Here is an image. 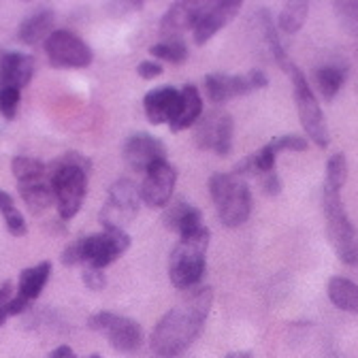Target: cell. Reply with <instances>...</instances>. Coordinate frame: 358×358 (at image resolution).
I'll return each instance as SVG.
<instances>
[{"label":"cell","mask_w":358,"mask_h":358,"mask_svg":"<svg viewBox=\"0 0 358 358\" xmlns=\"http://www.w3.org/2000/svg\"><path fill=\"white\" fill-rule=\"evenodd\" d=\"M9 209H13V199H11V194H7V192L0 190V211L7 213Z\"/></svg>","instance_id":"cell-43"},{"label":"cell","mask_w":358,"mask_h":358,"mask_svg":"<svg viewBox=\"0 0 358 358\" xmlns=\"http://www.w3.org/2000/svg\"><path fill=\"white\" fill-rule=\"evenodd\" d=\"M26 307H28V301H26L24 296H20V294H17V299H11V301L5 305V309H7L9 316H17V313H24Z\"/></svg>","instance_id":"cell-39"},{"label":"cell","mask_w":358,"mask_h":358,"mask_svg":"<svg viewBox=\"0 0 358 358\" xmlns=\"http://www.w3.org/2000/svg\"><path fill=\"white\" fill-rule=\"evenodd\" d=\"M209 229L203 227L192 237H184L179 245L173 250L169 260V278L175 288L179 290H192L205 275V254L209 248Z\"/></svg>","instance_id":"cell-2"},{"label":"cell","mask_w":358,"mask_h":358,"mask_svg":"<svg viewBox=\"0 0 358 358\" xmlns=\"http://www.w3.org/2000/svg\"><path fill=\"white\" fill-rule=\"evenodd\" d=\"M141 190L130 179H120L109 190V201L101 211V224L105 231L120 229L124 231L126 224H130L139 213Z\"/></svg>","instance_id":"cell-7"},{"label":"cell","mask_w":358,"mask_h":358,"mask_svg":"<svg viewBox=\"0 0 358 358\" xmlns=\"http://www.w3.org/2000/svg\"><path fill=\"white\" fill-rule=\"evenodd\" d=\"M177 184V169L166 160L154 164L145 173V182L141 184V201L148 207H164L175 190Z\"/></svg>","instance_id":"cell-13"},{"label":"cell","mask_w":358,"mask_h":358,"mask_svg":"<svg viewBox=\"0 0 358 358\" xmlns=\"http://www.w3.org/2000/svg\"><path fill=\"white\" fill-rule=\"evenodd\" d=\"M150 54H154L156 58L166 60L171 64H182L188 58V48H186V43L182 38H177V41H162V43L152 45Z\"/></svg>","instance_id":"cell-28"},{"label":"cell","mask_w":358,"mask_h":358,"mask_svg":"<svg viewBox=\"0 0 358 358\" xmlns=\"http://www.w3.org/2000/svg\"><path fill=\"white\" fill-rule=\"evenodd\" d=\"M348 182V160L343 154L331 156L327 164V186L335 192H339Z\"/></svg>","instance_id":"cell-29"},{"label":"cell","mask_w":358,"mask_h":358,"mask_svg":"<svg viewBox=\"0 0 358 358\" xmlns=\"http://www.w3.org/2000/svg\"><path fill=\"white\" fill-rule=\"evenodd\" d=\"M5 224H7V231L13 235V237H24L28 233V227H26V220L24 215L17 211V209H9L5 213Z\"/></svg>","instance_id":"cell-34"},{"label":"cell","mask_w":358,"mask_h":358,"mask_svg":"<svg viewBox=\"0 0 358 358\" xmlns=\"http://www.w3.org/2000/svg\"><path fill=\"white\" fill-rule=\"evenodd\" d=\"M307 13H309L307 3H288L280 13V28L288 34L299 32L307 20Z\"/></svg>","instance_id":"cell-27"},{"label":"cell","mask_w":358,"mask_h":358,"mask_svg":"<svg viewBox=\"0 0 358 358\" xmlns=\"http://www.w3.org/2000/svg\"><path fill=\"white\" fill-rule=\"evenodd\" d=\"M20 196L30 207V211H43L56 203V194L50 186V182H34V184H22Z\"/></svg>","instance_id":"cell-24"},{"label":"cell","mask_w":358,"mask_h":358,"mask_svg":"<svg viewBox=\"0 0 358 358\" xmlns=\"http://www.w3.org/2000/svg\"><path fill=\"white\" fill-rule=\"evenodd\" d=\"M209 192L224 227L235 229L250 217L252 194L245 179L235 173H215L209 179Z\"/></svg>","instance_id":"cell-3"},{"label":"cell","mask_w":358,"mask_h":358,"mask_svg":"<svg viewBox=\"0 0 358 358\" xmlns=\"http://www.w3.org/2000/svg\"><path fill=\"white\" fill-rule=\"evenodd\" d=\"M248 79H250V83H252V87H254V90H260V87H266V83H268V79H266V75H264L262 71H258V69H254V71H250V73H248Z\"/></svg>","instance_id":"cell-40"},{"label":"cell","mask_w":358,"mask_h":358,"mask_svg":"<svg viewBox=\"0 0 358 358\" xmlns=\"http://www.w3.org/2000/svg\"><path fill=\"white\" fill-rule=\"evenodd\" d=\"M83 284L90 288V290H103L107 286V280L103 275L101 268H92V266H87L85 271H83Z\"/></svg>","instance_id":"cell-35"},{"label":"cell","mask_w":358,"mask_h":358,"mask_svg":"<svg viewBox=\"0 0 358 358\" xmlns=\"http://www.w3.org/2000/svg\"><path fill=\"white\" fill-rule=\"evenodd\" d=\"M284 71L292 77L294 101H296L299 117H301V124L307 132V137L318 148H327L329 145V128H327V120L318 105L316 94H313V90L309 87L305 75L299 71V66L294 62H290Z\"/></svg>","instance_id":"cell-6"},{"label":"cell","mask_w":358,"mask_h":358,"mask_svg":"<svg viewBox=\"0 0 358 358\" xmlns=\"http://www.w3.org/2000/svg\"><path fill=\"white\" fill-rule=\"evenodd\" d=\"M205 90L211 103L222 105L235 96H243L252 92V83L248 75H227V73H211L205 79Z\"/></svg>","instance_id":"cell-17"},{"label":"cell","mask_w":358,"mask_h":358,"mask_svg":"<svg viewBox=\"0 0 358 358\" xmlns=\"http://www.w3.org/2000/svg\"><path fill=\"white\" fill-rule=\"evenodd\" d=\"M34 75V58L20 52H0V90L26 87Z\"/></svg>","instance_id":"cell-16"},{"label":"cell","mask_w":358,"mask_h":358,"mask_svg":"<svg viewBox=\"0 0 358 358\" xmlns=\"http://www.w3.org/2000/svg\"><path fill=\"white\" fill-rule=\"evenodd\" d=\"M348 77V71L337 64H324L316 71V83L327 101H333L335 94L341 90L343 81Z\"/></svg>","instance_id":"cell-25"},{"label":"cell","mask_w":358,"mask_h":358,"mask_svg":"<svg viewBox=\"0 0 358 358\" xmlns=\"http://www.w3.org/2000/svg\"><path fill=\"white\" fill-rule=\"evenodd\" d=\"M154 358H179V356H158V354H156Z\"/></svg>","instance_id":"cell-46"},{"label":"cell","mask_w":358,"mask_h":358,"mask_svg":"<svg viewBox=\"0 0 358 358\" xmlns=\"http://www.w3.org/2000/svg\"><path fill=\"white\" fill-rule=\"evenodd\" d=\"M329 299L335 307L356 313L358 316V286L345 278H331L329 282Z\"/></svg>","instance_id":"cell-23"},{"label":"cell","mask_w":358,"mask_h":358,"mask_svg":"<svg viewBox=\"0 0 358 358\" xmlns=\"http://www.w3.org/2000/svg\"><path fill=\"white\" fill-rule=\"evenodd\" d=\"M81 245V256L83 262H87L92 268H103L109 266L115 258H120L128 248H130V237L126 231L111 229L99 235H90L85 239H79Z\"/></svg>","instance_id":"cell-11"},{"label":"cell","mask_w":358,"mask_h":358,"mask_svg":"<svg viewBox=\"0 0 358 358\" xmlns=\"http://www.w3.org/2000/svg\"><path fill=\"white\" fill-rule=\"evenodd\" d=\"M7 318H9V313H7V309H5V307H0V327H3V324L7 322Z\"/></svg>","instance_id":"cell-45"},{"label":"cell","mask_w":358,"mask_h":358,"mask_svg":"<svg viewBox=\"0 0 358 358\" xmlns=\"http://www.w3.org/2000/svg\"><path fill=\"white\" fill-rule=\"evenodd\" d=\"M124 160L132 171L148 173L154 164L166 160V148L160 139L152 137V134L137 132L124 145Z\"/></svg>","instance_id":"cell-12"},{"label":"cell","mask_w":358,"mask_h":358,"mask_svg":"<svg viewBox=\"0 0 358 358\" xmlns=\"http://www.w3.org/2000/svg\"><path fill=\"white\" fill-rule=\"evenodd\" d=\"M11 171H13V175H15V179L20 184L43 182L45 175H48V166H45L41 160L28 158V156H15L11 160Z\"/></svg>","instance_id":"cell-26"},{"label":"cell","mask_w":358,"mask_h":358,"mask_svg":"<svg viewBox=\"0 0 358 358\" xmlns=\"http://www.w3.org/2000/svg\"><path fill=\"white\" fill-rule=\"evenodd\" d=\"M50 275H52V262H48V260L38 262L36 266H30V268H26V271H22L20 286H17L20 296H24L26 301L38 299V294L43 292Z\"/></svg>","instance_id":"cell-21"},{"label":"cell","mask_w":358,"mask_h":358,"mask_svg":"<svg viewBox=\"0 0 358 358\" xmlns=\"http://www.w3.org/2000/svg\"><path fill=\"white\" fill-rule=\"evenodd\" d=\"M262 188H264V192H266V194H271V196L280 194V190H282L280 175H278L275 171L264 173V175H262Z\"/></svg>","instance_id":"cell-36"},{"label":"cell","mask_w":358,"mask_h":358,"mask_svg":"<svg viewBox=\"0 0 358 358\" xmlns=\"http://www.w3.org/2000/svg\"><path fill=\"white\" fill-rule=\"evenodd\" d=\"M143 107H145L148 120L154 126H160L164 122L171 124V120L175 117L177 107H179V90H175L171 85H160L145 94Z\"/></svg>","instance_id":"cell-18"},{"label":"cell","mask_w":358,"mask_h":358,"mask_svg":"<svg viewBox=\"0 0 358 358\" xmlns=\"http://www.w3.org/2000/svg\"><path fill=\"white\" fill-rule=\"evenodd\" d=\"M45 54L56 69H85L92 64V48L75 32L56 30L45 41Z\"/></svg>","instance_id":"cell-8"},{"label":"cell","mask_w":358,"mask_h":358,"mask_svg":"<svg viewBox=\"0 0 358 358\" xmlns=\"http://www.w3.org/2000/svg\"><path fill=\"white\" fill-rule=\"evenodd\" d=\"M203 113V99L199 94V87L194 85H184V90L179 92V107L175 117L171 120V130L182 132L190 126H194L201 120Z\"/></svg>","instance_id":"cell-19"},{"label":"cell","mask_w":358,"mask_h":358,"mask_svg":"<svg viewBox=\"0 0 358 358\" xmlns=\"http://www.w3.org/2000/svg\"><path fill=\"white\" fill-rule=\"evenodd\" d=\"M54 22H56L54 11H50V9L36 11L34 15H30V17L20 26L17 38H20L24 45H38L41 41H48V36L52 34Z\"/></svg>","instance_id":"cell-20"},{"label":"cell","mask_w":358,"mask_h":358,"mask_svg":"<svg viewBox=\"0 0 358 358\" xmlns=\"http://www.w3.org/2000/svg\"><path fill=\"white\" fill-rule=\"evenodd\" d=\"M48 182L56 194L58 213L62 220H71L79 213L87 192V173L79 166L66 164L60 158L48 169Z\"/></svg>","instance_id":"cell-5"},{"label":"cell","mask_w":358,"mask_h":358,"mask_svg":"<svg viewBox=\"0 0 358 358\" xmlns=\"http://www.w3.org/2000/svg\"><path fill=\"white\" fill-rule=\"evenodd\" d=\"M194 141L201 150H211L217 156H229L233 148V117L222 109L205 113L194 124Z\"/></svg>","instance_id":"cell-10"},{"label":"cell","mask_w":358,"mask_h":358,"mask_svg":"<svg viewBox=\"0 0 358 358\" xmlns=\"http://www.w3.org/2000/svg\"><path fill=\"white\" fill-rule=\"evenodd\" d=\"M322 211L327 217L329 239H331L339 260L345 264H356L358 262V233L343 209L339 192L331 190L327 184L322 190Z\"/></svg>","instance_id":"cell-4"},{"label":"cell","mask_w":358,"mask_h":358,"mask_svg":"<svg viewBox=\"0 0 358 358\" xmlns=\"http://www.w3.org/2000/svg\"><path fill=\"white\" fill-rule=\"evenodd\" d=\"M254 20H256V24H258V28H260V34H262V38H264V43H266L268 52L273 54L275 62H278L282 69H286V66L290 64V60H288V56L284 54V48H282L280 36H278V32H275L271 13H268L266 9H258V11L254 13Z\"/></svg>","instance_id":"cell-22"},{"label":"cell","mask_w":358,"mask_h":358,"mask_svg":"<svg viewBox=\"0 0 358 358\" xmlns=\"http://www.w3.org/2000/svg\"><path fill=\"white\" fill-rule=\"evenodd\" d=\"M211 288H199L188 301L166 311L152 333V348L158 356H179L201 335L211 309Z\"/></svg>","instance_id":"cell-1"},{"label":"cell","mask_w":358,"mask_h":358,"mask_svg":"<svg viewBox=\"0 0 358 358\" xmlns=\"http://www.w3.org/2000/svg\"><path fill=\"white\" fill-rule=\"evenodd\" d=\"M87 358H103V356H101V354H90Z\"/></svg>","instance_id":"cell-47"},{"label":"cell","mask_w":358,"mask_h":358,"mask_svg":"<svg viewBox=\"0 0 358 358\" xmlns=\"http://www.w3.org/2000/svg\"><path fill=\"white\" fill-rule=\"evenodd\" d=\"M11 294H13V284L5 282L3 286H0V307H5L11 301Z\"/></svg>","instance_id":"cell-42"},{"label":"cell","mask_w":358,"mask_h":358,"mask_svg":"<svg viewBox=\"0 0 358 358\" xmlns=\"http://www.w3.org/2000/svg\"><path fill=\"white\" fill-rule=\"evenodd\" d=\"M87 327L92 331L105 333L111 345L120 352H134L139 350L143 343V329L139 322H134L124 316H115L111 311H101L94 313L87 320Z\"/></svg>","instance_id":"cell-9"},{"label":"cell","mask_w":358,"mask_h":358,"mask_svg":"<svg viewBox=\"0 0 358 358\" xmlns=\"http://www.w3.org/2000/svg\"><path fill=\"white\" fill-rule=\"evenodd\" d=\"M190 209H192V205H190L188 201H184V199H175V201L166 207V211H164V215H162L164 227H166L169 231L179 233V227H182V222L186 220V215H188Z\"/></svg>","instance_id":"cell-30"},{"label":"cell","mask_w":358,"mask_h":358,"mask_svg":"<svg viewBox=\"0 0 358 358\" xmlns=\"http://www.w3.org/2000/svg\"><path fill=\"white\" fill-rule=\"evenodd\" d=\"M241 11L239 0H224V3H207L205 13L201 15L199 24L194 26V41L196 45H205L220 28L231 24L237 13Z\"/></svg>","instance_id":"cell-14"},{"label":"cell","mask_w":358,"mask_h":358,"mask_svg":"<svg viewBox=\"0 0 358 358\" xmlns=\"http://www.w3.org/2000/svg\"><path fill=\"white\" fill-rule=\"evenodd\" d=\"M271 143V148L280 154L284 150H292V152H305L307 150V139L301 137V134H284V137H278Z\"/></svg>","instance_id":"cell-33"},{"label":"cell","mask_w":358,"mask_h":358,"mask_svg":"<svg viewBox=\"0 0 358 358\" xmlns=\"http://www.w3.org/2000/svg\"><path fill=\"white\" fill-rule=\"evenodd\" d=\"M333 9L343 30H348L352 36H358V3H352V0L350 3H335Z\"/></svg>","instance_id":"cell-31"},{"label":"cell","mask_w":358,"mask_h":358,"mask_svg":"<svg viewBox=\"0 0 358 358\" xmlns=\"http://www.w3.org/2000/svg\"><path fill=\"white\" fill-rule=\"evenodd\" d=\"M227 358H252V354H250V352H233V354H229Z\"/></svg>","instance_id":"cell-44"},{"label":"cell","mask_w":358,"mask_h":358,"mask_svg":"<svg viewBox=\"0 0 358 358\" xmlns=\"http://www.w3.org/2000/svg\"><path fill=\"white\" fill-rule=\"evenodd\" d=\"M205 9H207V3H177V5H173L160 22V34L166 41L182 38L179 34H184L186 30L194 28L199 24L201 15L205 13Z\"/></svg>","instance_id":"cell-15"},{"label":"cell","mask_w":358,"mask_h":358,"mask_svg":"<svg viewBox=\"0 0 358 358\" xmlns=\"http://www.w3.org/2000/svg\"><path fill=\"white\" fill-rule=\"evenodd\" d=\"M22 101V90L17 87H3L0 90V113H3L7 120H13L17 113Z\"/></svg>","instance_id":"cell-32"},{"label":"cell","mask_w":358,"mask_h":358,"mask_svg":"<svg viewBox=\"0 0 358 358\" xmlns=\"http://www.w3.org/2000/svg\"><path fill=\"white\" fill-rule=\"evenodd\" d=\"M137 73L143 79H154V77H160L162 75V66L158 62H154V60H145V62H141L137 66Z\"/></svg>","instance_id":"cell-38"},{"label":"cell","mask_w":358,"mask_h":358,"mask_svg":"<svg viewBox=\"0 0 358 358\" xmlns=\"http://www.w3.org/2000/svg\"><path fill=\"white\" fill-rule=\"evenodd\" d=\"M50 358H77V354L69 345H58L54 352H50Z\"/></svg>","instance_id":"cell-41"},{"label":"cell","mask_w":358,"mask_h":358,"mask_svg":"<svg viewBox=\"0 0 358 358\" xmlns=\"http://www.w3.org/2000/svg\"><path fill=\"white\" fill-rule=\"evenodd\" d=\"M79 262H83V256H81V245H79V241H75V243H71L69 248H64V252H62V264L73 266V264H79Z\"/></svg>","instance_id":"cell-37"}]
</instances>
